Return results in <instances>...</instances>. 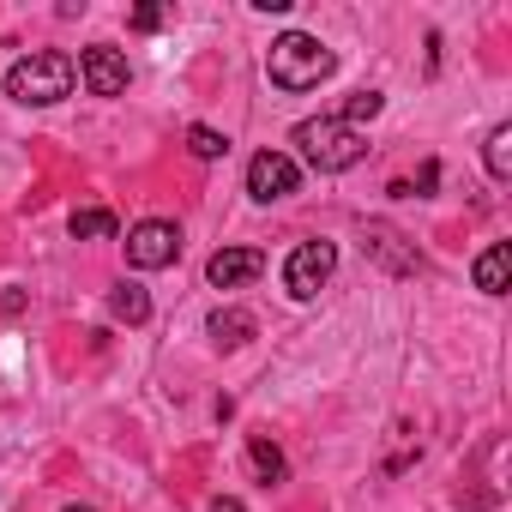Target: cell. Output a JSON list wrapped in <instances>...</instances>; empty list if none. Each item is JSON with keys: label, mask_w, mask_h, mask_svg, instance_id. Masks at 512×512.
<instances>
[{"label": "cell", "mask_w": 512, "mask_h": 512, "mask_svg": "<svg viewBox=\"0 0 512 512\" xmlns=\"http://www.w3.org/2000/svg\"><path fill=\"white\" fill-rule=\"evenodd\" d=\"M187 151H193L199 163H217V157H229V139H223L217 127H187Z\"/></svg>", "instance_id": "cell-16"}, {"label": "cell", "mask_w": 512, "mask_h": 512, "mask_svg": "<svg viewBox=\"0 0 512 512\" xmlns=\"http://www.w3.org/2000/svg\"><path fill=\"white\" fill-rule=\"evenodd\" d=\"M296 181H302V169H296V157H284V151H260V157L247 163V193L260 199V205L290 199V193H296Z\"/></svg>", "instance_id": "cell-6"}, {"label": "cell", "mask_w": 512, "mask_h": 512, "mask_svg": "<svg viewBox=\"0 0 512 512\" xmlns=\"http://www.w3.org/2000/svg\"><path fill=\"white\" fill-rule=\"evenodd\" d=\"M67 512H97V506H67Z\"/></svg>", "instance_id": "cell-20"}, {"label": "cell", "mask_w": 512, "mask_h": 512, "mask_svg": "<svg viewBox=\"0 0 512 512\" xmlns=\"http://www.w3.org/2000/svg\"><path fill=\"white\" fill-rule=\"evenodd\" d=\"M332 272H338V247H332V241H302L290 260H284V290H290L296 302H314Z\"/></svg>", "instance_id": "cell-5"}, {"label": "cell", "mask_w": 512, "mask_h": 512, "mask_svg": "<svg viewBox=\"0 0 512 512\" xmlns=\"http://www.w3.org/2000/svg\"><path fill=\"white\" fill-rule=\"evenodd\" d=\"M266 73H272L278 91H314L320 79L338 73V55L320 37H308V31H284L272 43V55H266Z\"/></svg>", "instance_id": "cell-1"}, {"label": "cell", "mask_w": 512, "mask_h": 512, "mask_svg": "<svg viewBox=\"0 0 512 512\" xmlns=\"http://www.w3.org/2000/svg\"><path fill=\"white\" fill-rule=\"evenodd\" d=\"M79 79L91 85V97H121L127 91V55L109 49V43H97V49L79 55Z\"/></svg>", "instance_id": "cell-9"}, {"label": "cell", "mask_w": 512, "mask_h": 512, "mask_svg": "<svg viewBox=\"0 0 512 512\" xmlns=\"http://www.w3.org/2000/svg\"><path fill=\"white\" fill-rule=\"evenodd\" d=\"M296 145H302V157H308L320 175H344V169H356V163L368 157V133H362V127H344L338 115L302 121V127H296Z\"/></svg>", "instance_id": "cell-3"}, {"label": "cell", "mask_w": 512, "mask_h": 512, "mask_svg": "<svg viewBox=\"0 0 512 512\" xmlns=\"http://www.w3.org/2000/svg\"><path fill=\"white\" fill-rule=\"evenodd\" d=\"M109 314H115V320H127V326H145V320H151V296H145L139 284H127V278H121V284L109 290Z\"/></svg>", "instance_id": "cell-13"}, {"label": "cell", "mask_w": 512, "mask_h": 512, "mask_svg": "<svg viewBox=\"0 0 512 512\" xmlns=\"http://www.w3.org/2000/svg\"><path fill=\"white\" fill-rule=\"evenodd\" d=\"M380 109H386V97H380V91H356V97L338 109V121H344V127H362V121H374Z\"/></svg>", "instance_id": "cell-17"}, {"label": "cell", "mask_w": 512, "mask_h": 512, "mask_svg": "<svg viewBox=\"0 0 512 512\" xmlns=\"http://www.w3.org/2000/svg\"><path fill=\"white\" fill-rule=\"evenodd\" d=\"M73 79H79V67L61 49H43V55H25V61L7 67V97L31 103V109H49V103L73 97Z\"/></svg>", "instance_id": "cell-2"}, {"label": "cell", "mask_w": 512, "mask_h": 512, "mask_svg": "<svg viewBox=\"0 0 512 512\" xmlns=\"http://www.w3.org/2000/svg\"><path fill=\"white\" fill-rule=\"evenodd\" d=\"M482 163H488V175H494V181H512V127H494V133H488Z\"/></svg>", "instance_id": "cell-15"}, {"label": "cell", "mask_w": 512, "mask_h": 512, "mask_svg": "<svg viewBox=\"0 0 512 512\" xmlns=\"http://www.w3.org/2000/svg\"><path fill=\"white\" fill-rule=\"evenodd\" d=\"M163 19H169L163 7H133V31H157Z\"/></svg>", "instance_id": "cell-18"}, {"label": "cell", "mask_w": 512, "mask_h": 512, "mask_svg": "<svg viewBox=\"0 0 512 512\" xmlns=\"http://www.w3.org/2000/svg\"><path fill=\"white\" fill-rule=\"evenodd\" d=\"M362 247L374 253V260L392 272V278H410V272H422V253L392 229V223H362Z\"/></svg>", "instance_id": "cell-7"}, {"label": "cell", "mask_w": 512, "mask_h": 512, "mask_svg": "<svg viewBox=\"0 0 512 512\" xmlns=\"http://www.w3.org/2000/svg\"><path fill=\"white\" fill-rule=\"evenodd\" d=\"M247 458H253V476H260L266 488H272V482H284V452H278V440L247 434Z\"/></svg>", "instance_id": "cell-14"}, {"label": "cell", "mask_w": 512, "mask_h": 512, "mask_svg": "<svg viewBox=\"0 0 512 512\" xmlns=\"http://www.w3.org/2000/svg\"><path fill=\"white\" fill-rule=\"evenodd\" d=\"M175 260H181V229L169 217H145L127 229V266L133 272H163Z\"/></svg>", "instance_id": "cell-4"}, {"label": "cell", "mask_w": 512, "mask_h": 512, "mask_svg": "<svg viewBox=\"0 0 512 512\" xmlns=\"http://www.w3.org/2000/svg\"><path fill=\"white\" fill-rule=\"evenodd\" d=\"M211 512H247V506H241L235 494H217V500H211Z\"/></svg>", "instance_id": "cell-19"}, {"label": "cell", "mask_w": 512, "mask_h": 512, "mask_svg": "<svg viewBox=\"0 0 512 512\" xmlns=\"http://www.w3.org/2000/svg\"><path fill=\"white\" fill-rule=\"evenodd\" d=\"M253 332H260V326H253V314H247V308H217V314H211V338H217L223 350H241Z\"/></svg>", "instance_id": "cell-11"}, {"label": "cell", "mask_w": 512, "mask_h": 512, "mask_svg": "<svg viewBox=\"0 0 512 512\" xmlns=\"http://www.w3.org/2000/svg\"><path fill=\"white\" fill-rule=\"evenodd\" d=\"M115 235H121V217L115 211H103V205L73 211V241H115Z\"/></svg>", "instance_id": "cell-12"}, {"label": "cell", "mask_w": 512, "mask_h": 512, "mask_svg": "<svg viewBox=\"0 0 512 512\" xmlns=\"http://www.w3.org/2000/svg\"><path fill=\"white\" fill-rule=\"evenodd\" d=\"M506 272H512V247H506V241L482 247V260H476V290H482V296H506Z\"/></svg>", "instance_id": "cell-10"}, {"label": "cell", "mask_w": 512, "mask_h": 512, "mask_svg": "<svg viewBox=\"0 0 512 512\" xmlns=\"http://www.w3.org/2000/svg\"><path fill=\"white\" fill-rule=\"evenodd\" d=\"M260 272H266V253L260 247H217L211 266H205L211 290H241V284H253Z\"/></svg>", "instance_id": "cell-8"}]
</instances>
